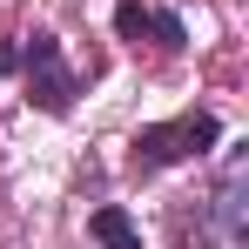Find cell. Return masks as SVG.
Here are the masks:
<instances>
[{
  "mask_svg": "<svg viewBox=\"0 0 249 249\" xmlns=\"http://www.w3.org/2000/svg\"><path fill=\"white\" fill-rule=\"evenodd\" d=\"M249 162L243 155H236V162L222 168V182H215V196H209V222H215V236H222V243L229 249H243L249 243Z\"/></svg>",
  "mask_w": 249,
  "mask_h": 249,
  "instance_id": "3",
  "label": "cell"
},
{
  "mask_svg": "<svg viewBox=\"0 0 249 249\" xmlns=\"http://www.w3.org/2000/svg\"><path fill=\"white\" fill-rule=\"evenodd\" d=\"M88 229H94V243L101 249H142V229H135V215H128V209H94V215H88Z\"/></svg>",
  "mask_w": 249,
  "mask_h": 249,
  "instance_id": "5",
  "label": "cell"
},
{
  "mask_svg": "<svg viewBox=\"0 0 249 249\" xmlns=\"http://www.w3.org/2000/svg\"><path fill=\"white\" fill-rule=\"evenodd\" d=\"M14 68H20V47H7V41H0V74H14Z\"/></svg>",
  "mask_w": 249,
  "mask_h": 249,
  "instance_id": "6",
  "label": "cell"
},
{
  "mask_svg": "<svg viewBox=\"0 0 249 249\" xmlns=\"http://www.w3.org/2000/svg\"><path fill=\"white\" fill-rule=\"evenodd\" d=\"M222 142V122L196 108V115H175V122H155L135 135V168H168V162H189V155H209Z\"/></svg>",
  "mask_w": 249,
  "mask_h": 249,
  "instance_id": "1",
  "label": "cell"
},
{
  "mask_svg": "<svg viewBox=\"0 0 249 249\" xmlns=\"http://www.w3.org/2000/svg\"><path fill=\"white\" fill-rule=\"evenodd\" d=\"M20 68H27V101L34 108H47V115L74 108V68H68V54H61L54 34H34L20 47Z\"/></svg>",
  "mask_w": 249,
  "mask_h": 249,
  "instance_id": "2",
  "label": "cell"
},
{
  "mask_svg": "<svg viewBox=\"0 0 249 249\" xmlns=\"http://www.w3.org/2000/svg\"><path fill=\"white\" fill-rule=\"evenodd\" d=\"M115 34H122V41H155L162 47V54H175V47L189 41V27H182V14H162V7H142V0H122V7H115Z\"/></svg>",
  "mask_w": 249,
  "mask_h": 249,
  "instance_id": "4",
  "label": "cell"
}]
</instances>
